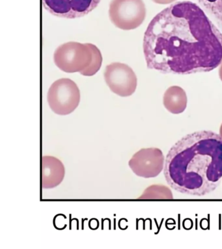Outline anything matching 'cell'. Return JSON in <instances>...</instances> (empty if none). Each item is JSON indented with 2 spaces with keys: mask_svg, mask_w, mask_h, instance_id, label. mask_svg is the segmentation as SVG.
Segmentation results:
<instances>
[{
  "mask_svg": "<svg viewBox=\"0 0 222 249\" xmlns=\"http://www.w3.org/2000/svg\"><path fill=\"white\" fill-rule=\"evenodd\" d=\"M143 47L148 68L162 73L208 72L222 62V33L192 1L176 2L156 15Z\"/></svg>",
  "mask_w": 222,
  "mask_h": 249,
  "instance_id": "cell-1",
  "label": "cell"
},
{
  "mask_svg": "<svg viewBox=\"0 0 222 249\" xmlns=\"http://www.w3.org/2000/svg\"><path fill=\"white\" fill-rule=\"evenodd\" d=\"M165 180L181 194L202 196L214 192L222 178V138L210 130L179 140L165 158Z\"/></svg>",
  "mask_w": 222,
  "mask_h": 249,
  "instance_id": "cell-2",
  "label": "cell"
},
{
  "mask_svg": "<svg viewBox=\"0 0 222 249\" xmlns=\"http://www.w3.org/2000/svg\"><path fill=\"white\" fill-rule=\"evenodd\" d=\"M89 44L76 42L65 43L58 47L54 54L56 65L66 73H81L92 61Z\"/></svg>",
  "mask_w": 222,
  "mask_h": 249,
  "instance_id": "cell-3",
  "label": "cell"
},
{
  "mask_svg": "<svg viewBox=\"0 0 222 249\" xmlns=\"http://www.w3.org/2000/svg\"><path fill=\"white\" fill-rule=\"evenodd\" d=\"M48 105L56 114H71L79 107L81 91L71 79L62 78L52 83L47 95Z\"/></svg>",
  "mask_w": 222,
  "mask_h": 249,
  "instance_id": "cell-4",
  "label": "cell"
},
{
  "mask_svg": "<svg viewBox=\"0 0 222 249\" xmlns=\"http://www.w3.org/2000/svg\"><path fill=\"white\" fill-rule=\"evenodd\" d=\"M109 17L118 28L125 31L135 29L145 20V3L143 0H112Z\"/></svg>",
  "mask_w": 222,
  "mask_h": 249,
  "instance_id": "cell-5",
  "label": "cell"
},
{
  "mask_svg": "<svg viewBox=\"0 0 222 249\" xmlns=\"http://www.w3.org/2000/svg\"><path fill=\"white\" fill-rule=\"evenodd\" d=\"M105 81L111 90L121 97L130 96L135 92L138 80L130 66L121 62H114L106 66Z\"/></svg>",
  "mask_w": 222,
  "mask_h": 249,
  "instance_id": "cell-6",
  "label": "cell"
},
{
  "mask_svg": "<svg viewBox=\"0 0 222 249\" xmlns=\"http://www.w3.org/2000/svg\"><path fill=\"white\" fill-rule=\"evenodd\" d=\"M165 158L159 148H144L134 154L128 162L134 174L143 178H155L164 169Z\"/></svg>",
  "mask_w": 222,
  "mask_h": 249,
  "instance_id": "cell-7",
  "label": "cell"
},
{
  "mask_svg": "<svg viewBox=\"0 0 222 249\" xmlns=\"http://www.w3.org/2000/svg\"><path fill=\"white\" fill-rule=\"evenodd\" d=\"M100 2L101 0H42V5L55 17L75 19L88 15Z\"/></svg>",
  "mask_w": 222,
  "mask_h": 249,
  "instance_id": "cell-8",
  "label": "cell"
},
{
  "mask_svg": "<svg viewBox=\"0 0 222 249\" xmlns=\"http://www.w3.org/2000/svg\"><path fill=\"white\" fill-rule=\"evenodd\" d=\"M65 175L63 163L57 158L44 156L42 158V187L52 189L63 182Z\"/></svg>",
  "mask_w": 222,
  "mask_h": 249,
  "instance_id": "cell-9",
  "label": "cell"
},
{
  "mask_svg": "<svg viewBox=\"0 0 222 249\" xmlns=\"http://www.w3.org/2000/svg\"><path fill=\"white\" fill-rule=\"evenodd\" d=\"M188 99L186 91L179 86H172L165 91L163 104L165 109L173 114H180L186 110Z\"/></svg>",
  "mask_w": 222,
  "mask_h": 249,
  "instance_id": "cell-10",
  "label": "cell"
},
{
  "mask_svg": "<svg viewBox=\"0 0 222 249\" xmlns=\"http://www.w3.org/2000/svg\"><path fill=\"white\" fill-rule=\"evenodd\" d=\"M198 1L222 31V0H198Z\"/></svg>",
  "mask_w": 222,
  "mask_h": 249,
  "instance_id": "cell-11",
  "label": "cell"
},
{
  "mask_svg": "<svg viewBox=\"0 0 222 249\" xmlns=\"http://www.w3.org/2000/svg\"><path fill=\"white\" fill-rule=\"evenodd\" d=\"M172 192L170 189L163 185H152L148 187L143 194L140 196V199H171L173 198Z\"/></svg>",
  "mask_w": 222,
  "mask_h": 249,
  "instance_id": "cell-12",
  "label": "cell"
},
{
  "mask_svg": "<svg viewBox=\"0 0 222 249\" xmlns=\"http://www.w3.org/2000/svg\"><path fill=\"white\" fill-rule=\"evenodd\" d=\"M89 46H90L91 51H92V61L89 64L88 67L81 73V75L87 76V77L95 75L101 69L102 62V54H101V51L99 50V48L95 45L92 44H89Z\"/></svg>",
  "mask_w": 222,
  "mask_h": 249,
  "instance_id": "cell-13",
  "label": "cell"
},
{
  "mask_svg": "<svg viewBox=\"0 0 222 249\" xmlns=\"http://www.w3.org/2000/svg\"><path fill=\"white\" fill-rule=\"evenodd\" d=\"M152 1L158 4H169L175 1V0H152Z\"/></svg>",
  "mask_w": 222,
  "mask_h": 249,
  "instance_id": "cell-14",
  "label": "cell"
},
{
  "mask_svg": "<svg viewBox=\"0 0 222 249\" xmlns=\"http://www.w3.org/2000/svg\"><path fill=\"white\" fill-rule=\"evenodd\" d=\"M219 77L222 81V63L220 64L219 68Z\"/></svg>",
  "mask_w": 222,
  "mask_h": 249,
  "instance_id": "cell-15",
  "label": "cell"
},
{
  "mask_svg": "<svg viewBox=\"0 0 222 249\" xmlns=\"http://www.w3.org/2000/svg\"><path fill=\"white\" fill-rule=\"evenodd\" d=\"M219 134L220 136H221V138H222V124H221V126H220Z\"/></svg>",
  "mask_w": 222,
  "mask_h": 249,
  "instance_id": "cell-16",
  "label": "cell"
}]
</instances>
